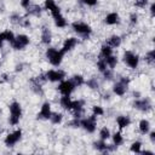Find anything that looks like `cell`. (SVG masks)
Returning a JSON list of instances; mask_svg holds the SVG:
<instances>
[{"mask_svg":"<svg viewBox=\"0 0 155 155\" xmlns=\"http://www.w3.org/2000/svg\"><path fill=\"white\" fill-rule=\"evenodd\" d=\"M64 76H65V73H64L63 70H54V69H51V70L46 71V74H45L46 80H48V81H51V82L62 81Z\"/></svg>","mask_w":155,"mask_h":155,"instance_id":"cell-9","label":"cell"},{"mask_svg":"<svg viewBox=\"0 0 155 155\" xmlns=\"http://www.w3.org/2000/svg\"><path fill=\"white\" fill-rule=\"evenodd\" d=\"M30 5V0H21V6L24 8H28Z\"/></svg>","mask_w":155,"mask_h":155,"instance_id":"cell-41","label":"cell"},{"mask_svg":"<svg viewBox=\"0 0 155 155\" xmlns=\"http://www.w3.org/2000/svg\"><path fill=\"white\" fill-rule=\"evenodd\" d=\"M74 88H75V85L71 82V80H62L58 85V91L63 96H70Z\"/></svg>","mask_w":155,"mask_h":155,"instance_id":"cell-7","label":"cell"},{"mask_svg":"<svg viewBox=\"0 0 155 155\" xmlns=\"http://www.w3.org/2000/svg\"><path fill=\"white\" fill-rule=\"evenodd\" d=\"M86 85H87L90 88H98V81H97L96 79H90V80H87Z\"/></svg>","mask_w":155,"mask_h":155,"instance_id":"cell-35","label":"cell"},{"mask_svg":"<svg viewBox=\"0 0 155 155\" xmlns=\"http://www.w3.org/2000/svg\"><path fill=\"white\" fill-rule=\"evenodd\" d=\"M113 91H114V93H115L116 96H124V94L126 93V91H127V85H125V84L117 81V82L113 86Z\"/></svg>","mask_w":155,"mask_h":155,"instance_id":"cell-16","label":"cell"},{"mask_svg":"<svg viewBox=\"0 0 155 155\" xmlns=\"http://www.w3.org/2000/svg\"><path fill=\"white\" fill-rule=\"evenodd\" d=\"M113 142H114V145L117 147V145H121L124 143V137L121 134V132H115L113 134Z\"/></svg>","mask_w":155,"mask_h":155,"instance_id":"cell-26","label":"cell"},{"mask_svg":"<svg viewBox=\"0 0 155 155\" xmlns=\"http://www.w3.org/2000/svg\"><path fill=\"white\" fill-rule=\"evenodd\" d=\"M63 56L64 53L61 51V50H57L54 47H50L46 50V58L48 59V62L54 65V67H58L62 61H63Z\"/></svg>","mask_w":155,"mask_h":155,"instance_id":"cell-1","label":"cell"},{"mask_svg":"<svg viewBox=\"0 0 155 155\" xmlns=\"http://www.w3.org/2000/svg\"><path fill=\"white\" fill-rule=\"evenodd\" d=\"M99 137L103 140H107L108 138H110V131H109V128L108 127H102L101 131H99Z\"/></svg>","mask_w":155,"mask_h":155,"instance_id":"cell-31","label":"cell"},{"mask_svg":"<svg viewBox=\"0 0 155 155\" xmlns=\"http://www.w3.org/2000/svg\"><path fill=\"white\" fill-rule=\"evenodd\" d=\"M51 40H52V33H51V30L48 28L44 27L42 30H41V41H42V44L48 45L51 42Z\"/></svg>","mask_w":155,"mask_h":155,"instance_id":"cell-18","label":"cell"},{"mask_svg":"<svg viewBox=\"0 0 155 155\" xmlns=\"http://www.w3.org/2000/svg\"><path fill=\"white\" fill-rule=\"evenodd\" d=\"M50 120H51V122H52V124L58 125V124H61V122H62V120H63V115H62L61 113H53V114H51Z\"/></svg>","mask_w":155,"mask_h":155,"instance_id":"cell-27","label":"cell"},{"mask_svg":"<svg viewBox=\"0 0 155 155\" xmlns=\"http://www.w3.org/2000/svg\"><path fill=\"white\" fill-rule=\"evenodd\" d=\"M8 109H10V119H8V121H10L11 125L16 126L19 122V119L22 116V107H21V104L18 102H12L10 104Z\"/></svg>","mask_w":155,"mask_h":155,"instance_id":"cell-2","label":"cell"},{"mask_svg":"<svg viewBox=\"0 0 155 155\" xmlns=\"http://www.w3.org/2000/svg\"><path fill=\"white\" fill-rule=\"evenodd\" d=\"M80 126L84 127V130L87 131L88 133H93L96 131V126H97V116L94 114H92L90 117L80 120Z\"/></svg>","mask_w":155,"mask_h":155,"instance_id":"cell-3","label":"cell"},{"mask_svg":"<svg viewBox=\"0 0 155 155\" xmlns=\"http://www.w3.org/2000/svg\"><path fill=\"white\" fill-rule=\"evenodd\" d=\"M44 5H45V8L51 12L52 17H56V16L61 15V8L54 2V0H45V4Z\"/></svg>","mask_w":155,"mask_h":155,"instance_id":"cell-11","label":"cell"},{"mask_svg":"<svg viewBox=\"0 0 155 155\" xmlns=\"http://www.w3.org/2000/svg\"><path fill=\"white\" fill-rule=\"evenodd\" d=\"M103 74H104V78H105L107 80H111V79H113V73H111L110 69L107 68V69L103 71Z\"/></svg>","mask_w":155,"mask_h":155,"instance_id":"cell-37","label":"cell"},{"mask_svg":"<svg viewBox=\"0 0 155 155\" xmlns=\"http://www.w3.org/2000/svg\"><path fill=\"white\" fill-rule=\"evenodd\" d=\"M76 44H78V39L76 38H68V39H65L64 40V42H63V46H62V52L63 53H65V52H68V51H70V50H73L75 46H76Z\"/></svg>","mask_w":155,"mask_h":155,"instance_id":"cell-12","label":"cell"},{"mask_svg":"<svg viewBox=\"0 0 155 155\" xmlns=\"http://www.w3.org/2000/svg\"><path fill=\"white\" fill-rule=\"evenodd\" d=\"M107 63H105V59L104 58H101V59H98V62H97V68H98V70L99 71H104L105 69H107Z\"/></svg>","mask_w":155,"mask_h":155,"instance_id":"cell-32","label":"cell"},{"mask_svg":"<svg viewBox=\"0 0 155 155\" xmlns=\"http://www.w3.org/2000/svg\"><path fill=\"white\" fill-rule=\"evenodd\" d=\"M147 4H148V0H136V1H134V6H136V7H139V8L145 7Z\"/></svg>","mask_w":155,"mask_h":155,"instance_id":"cell-36","label":"cell"},{"mask_svg":"<svg viewBox=\"0 0 155 155\" xmlns=\"http://www.w3.org/2000/svg\"><path fill=\"white\" fill-rule=\"evenodd\" d=\"M105 59V63H107V65L110 68V69H113L116 64H117V58L115 57V56H109V57H107V58H104Z\"/></svg>","mask_w":155,"mask_h":155,"instance_id":"cell-28","label":"cell"},{"mask_svg":"<svg viewBox=\"0 0 155 155\" xmlns=\"http://www.w3.org/2000/svg\"><path fill=\"white\" fill-rule=\"evenodd\" d=\"M113 54V48L109 45H102L101 47V57L102 58H107L109 56Z\"/></svg>","mask_w":155,"mask_h":155,"instance_id":"cell-22","label":"cell"},{"mask_svg":"<svg viewBox=\"0 0 155 155\" xmlns=\"http://www.w3.org/2000/svg\"><path fill=\"white\" fill-rule=\"evenodd\" d=\"M133 107L140 111H149L151 109V103L148 98H143V99H138L133 103Z\"/></svg>","mask_w":155,"mask_h":155,"instance_id":"cell-10","label":"cell"},{"mask_svg":"<svg viewBox=\"0 0 155 155\" xmlns=\"http://www.w3.org/2000/svg\"><path fill=\"white\" fill-rule=\"evenodd\" d=\"M53 18H54V24H56V27H58V28H64V27H67V19L62 16V13L58 15V16H56V17H53Z\"/></svg>","mask_w":155,"mask_h":155,"instance_id":"cell-23","label":"cell"},{"mask_svg":"<svg viewBox=\"0 0 155 155\" xmlns=\"http://www.w3.org/2000/svg\"><path fill=\"white\" fill-rule=\"evenodd\" d=\"M5 41V39H4V35H2V33H0V47L2 46V42Z\"/></svg>","mask_w":155,"mask_h":155,"instance_id":"cell-45","label":"cell"},{"mask_svg":"<svg viewBox=\"0 0 155 155\" xmlns=\"http://www.w3.org/2000/svg\"><path fill=\"white\" fill-rule=\"evenodd\" d=\"M71 28L74 29L75 33L82 35V36H88L91 33H92V29L91 27L87 24V23H84V22H74L71 24Z\"/></svg>","mask_w":155,"mask_h":155,"instance_id":"cell-4","label":"cell"},{"mask_svg":"<svg viewBox=\"0 0 155 155\" xmlns=\"http://www.w3.org/2000/svg\"><path fill=\"white\" fill-rule=\"evenodd\" d=\"M59 103H61L62 108H64L67 110H70V108H71V98L69 96H62Z\"/></svg>","mask_w":155,"mask_h":155,"instance_id":"cell-21","label":"cell"},{"mask_svg":"<svg viewBox=\"0 0 155 155\" xmlns=\"http://www.w3.org/2000/svg\"><path fill=\"white\" fill-rule=\"evenodd\" d=\"M93 148H94V149H97L98 151L105 153V151H107V148H108V144H107L103 139H101V140H98V142H94V143H93Z\"/></svg>","mask_w":155,"mask_h":155,"instance_id":"cell-24","label":"cell"},{"mask_svg":"<svg viewBox=\"0 0 155 155\" xmlns=\"http://www.w3.org/2000/svg\"><path fill=\"white\" fill-rule=\"evenodd\" d=\"M130 150H131L132 153H136V154H139V153H142V143H140L139 140H136V142H133V143L131 144V148H130Z\"/></svg>","mask_w":155,"mask_h":155,"instance_id":"cell-29","label":"cell"},{"mask_svg":"<svg viewBox=\"0 0 155 155\" xmlns=\"http://www.w3.org/2000/svg\"><path fill=\"white\" fill-rule=\"evenodd\" d=\"M143 154H154L153 151H149V150H145V151H143Z\"/></svg>","mask_w":155,"mask_h":155,"instance_id":"cell-46","label":"cell"},{"mask_svg":"<svg viewBox=\"0 0 155 155\" xmlns=\"http://www.w3.org/2000/svg\"><path fill=\"white\" fill-rule=\"evenodd\" d=\"M138 127H139V131H140V133H143V134H147V133L149 132V130H150V122H149L148 120L143 119V120H140V121H139V125H138Z\"/></svg>","mask_w":155,"mask_h":155,"instance_id":"cell-20","label":"cell"},{"mask_svg":"<svg viewBox=\"0 0 155 155\" xmlns=\"http://www.w3.org/2000/svg\"><path fill=\"white\" fill-rule=\"evenodd\" d=\"M116 124H117V126H119L120 130H124L127 126H130L131 119L128 116H126V115H120V116L116 117Z\"/></svg>","mask_w":155,"mask_h":155,"instance_id":"cell-15","label":"cell"},{"mask_svg":"<svg viewBox=\"0 0 155 155\" xmlns=\"http://www.w3.org/2000/svg\"><path fill=\"white\" fill-rule=\"evenodd\" d=\"M0 132H1V128H0Z\"/></svg>","mask_w":155,"mask_h":155,"instance_id":"cell-47","label":"cell"},{"mask_svg":"<svg viewBox=\"0 0 155 155\" xmlns=\"http://www.w3.org/2000/svg\"><path fill=\"white\" fill-rule=\"evenodd\" d=\"M154 59H155V57H154V50H151V51H149V52L145 53V61L149 64H153L154 63Z\"/></svg>","mask_w":155,"mask_h":155,"instance_id":"cell-34","label":"cell"},{"mask_svg":"<svg viewBox=\"0 0 155 155\" xmlns=\"http://www.w3.org/2000/svg\"><path fill=\"white\" fill-rule=\"evenodd\" d=\"M130 19H131V24H136L137 21H138V16H137V13H131Z\"/></svg>","mask_w":155,"mask_h":155,"instance_id":"cell-40","label":"cell"},{"mask_svg":"<svg viewBox=\"0 0 155 155\" xmlns=\"http://www.w3.org/2000/svg\"><path fill=\"white\" fill-rule=\"evenodd\" d=\"M21 137H22V130H16V131L8 133V134L5 137L4 143H5L6 147H13V145L21 139Z\"/></svg>","mask_w":155,"mask_h":155,"instance_id":"cell-8","label":"cell"},{"mask_svg":"<svg viewBox=\"0 0 155 155\" xmlns=\"http://www.w3.org/2000/svg\"><path fill=\"white\" fill-rule=\"evenodd\" d=\"M40 12H41L40 6H34V7H33V10H30V13H33V15H35V16L40 15Z\"/></svg>","mask_w":155,"mask_h":155,"instance_id":"cell-39","label":"cell"},{"mask_svg":"<svg viewBox=\"0 0 155 155\" xmlns=\"http://www.w3.org/2000/svg\"><path fill=\"white\" fill-rule=\"evenodd\" d=\"M150 140L154 143L155 142V132L153 131V132H150Z\"/></svg>","mask_w":155,"mask_h":155,"instance_id":"cell-44","label":"cell"},{"mask_svg":"<svg viewBox=\"0 0 155 155\" xmlns=\"http://www.w3.org/2000/svg\"><path fill=\"white\" fill-rule=\"evenodd\" d=\"M82 107H84V101H71V108L70 110H74L75 111V116L76 117H80L81 113H82Z\"/></svg>","mask_w":155,"mask_h":155,"instance_id":"cell-14","label":"cell"},{"mask_svg":"<svg viewBox=\"0 0 155 155\" xmlns=\"http://www.w3.org/2000/svg\"><path fill=\"white\" fill-rule=\"evenodd\" d=\"M2 35H4V39H5V41H8L10 44H12L13 42V40H15V34L11 31V30H5V31H2Z\"/></svg>","mask_w":155,"mask_h":155,"instance_id":"cell-30","label":"cell"},{"mask_svg":"<svg viewBox=\"0 0 155 155\" xmlns=\"http://www.w3.org/2000/svg\"><path fill=\"white\" fill-rule=\"evenodd\" d=\"M110 47H119L121 45V38L119 35H111L109 39H108V44Z\"/></svg>","mask_w":155,"mask_h":155,"instance_id":"cell-19","label":"cell"},{"mask_svg":"<svg viewBox=\"0 0 155 155\" xmlns=\"http://www.w3.org/2000/svg\"><path fill=\"white\" fill-rule=\"evenodd\" d=\"M11 21H12L13 23L19 22V21H21V17H19L18 15H12V16H11Z\"/></svg>","mask_w":155,"mask_h":155,"instance_id":"cell-42","label":"cell"},{"mask_svg":"<svg viewBox=\"0 0 155 155\" xmlns=\"http://www.w3.org/2000/svg\"><path fill=\"white\" fill-rule=\"evenodd\" d=\"M92 114H94L96 116H101L104 114V110L101 105H93L92 107Z\"/></svg>","mask_w":155,"mask_h":155,"instance_id":"cell-33","label":"cell"},{"mask_svg":"<svg viewBox=\"0 0 155 155\" xmlns=\"http://www.w3.org/2000/svg\"><path fill=\"white\" fill-rule=\"evenodd\" d=\"M51 104L48 102H45L42 105H41V109H40V113L38 114V117H41V119H50L51 117Z\"/></svg>","mask_w":155,"mask_h":155,"instance_id":"cell-13","label":"cell"},{"mask_svg":"<svg viewBox=\"0 0 155 155\" xmlns=\"http://www.w3.org/2000/svg\"><path fill=\"white\" fill-rule=\"evenodd\" d=\"M124 62L132 69H136L138 67V63H139V57L137 54H134L133 52L131 51H126L124 53Z\"/></svg>","mask_w":155,"mask_h":155,"instance_id":"cell-6","label":"cell"},{"mask_svg":"<svg viewBox=\"0 0 155 155\" xmlns=\"http://www.w3.org/2000/svg\"><path fill=\"white\" fill-rule=\"evenodd\" d=\"M70 80H71V82L75 85V87H76V86H81V85H84V82H85L84 76H82V75H78V74L73 75Z\"/></svg>","mask_w":155,"mask_h":155,"instance_id":"cell-25","label":"cell"},{"mask_svg":"<svg viewBox=\"0 0 155 155\" xmlns=\"http://www.w3.org/2000/svg\"><path fill=\"white\" fill-rule=\"evenodd\" d=\"M29 42H30V39H29L28 35H25V34H19V35H17V36L15 38V40H13V42H12L11 45H12V47H13L15 50H23L27 45H29Z\"/></svg>","mask_w":155,"mask_h":155,"instance_id":"cell-5","label":"cell"},{"mask_svg":"<svg viewBox=\"0 0 155 155\" xmlns=\"http://www.w3.org/2000/svg\"><path fill=\"white\" fill-rule=\"evenodd\" d=\"M119 19H120V17H119V15H117L116 12H110V13H108V15L105 16L104 22H105L108 25H114V24L119 23Z\"/></svg>","mask_w":155,"mask_h":155,"instance_id":"cell-17","label":"cell"},{"mask_svg":"<svg viewBox=\"0 0 155 155\" xmlns=\"http://www.w3.org/2000/svg\"><path fill=\"white\" fill-rule=\"evenodd\" d=\"M82 2H84L85 5H87V6H90V7H93V6L97 5L98 0H82Z\"/></svg>","mask_w":155,"mask_h":155,"instance_id":"cell-38","label":"cell"},{"mask_svg":"<svg viewBox=\"0 0 155 155\" xmlns=\"http://www.w3.org/2000/svg\"><path fill=\"white\" fill-rule=\"evenodd\" d=\"M154 12H155V4H151L150 5V13H151V16H154Z\"/></svg>","mask_w":155,"mask_h":155,"instance_id":"cell-43","label":"cell"}]
</instances>
